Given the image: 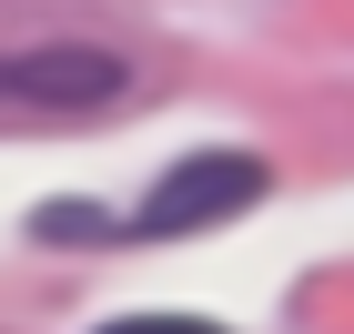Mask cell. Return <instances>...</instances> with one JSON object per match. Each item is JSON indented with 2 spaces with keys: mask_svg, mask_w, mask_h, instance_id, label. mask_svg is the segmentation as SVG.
<instances>
[{
  "mask_svg": "<svg viewBox=\"0 0 354 334\" xmlns=\"http://www.w3.org/2000/svg\"><path fill=\"white\" fill-rule=\"evenodd\" d=\"M263 193H273V172L253 163V152H233V142H213V152H183V163L152 183V203H142L132 233H152V243H172V233H213V223L253 213Z\"/></svg>",
  "mask_w": 354,
  "mask_h": 334,
  "instance_id": "obj_1",
  "label": "cell"
},
{
  "mask_svg": "<svg viewBox=\"0 0 354 334\" xmlns=\"http://www.w3.org/2000/svg\"><path fill=\"white\" fill-rule=\"evenodd\" d=\"M122 91V61L91 51V41H41V51H10V102H51V111H82Z\"/></svg>",
  "mask_w": 354,
  "mask_h": 334,
  "instance_id": "obj_2",
  "label": "cell"
},
{
  "mask_svg": "<svg viewBox=\"0 0 354 334\" xmlns=\"http://www.w3.org/2000/svg\"><path fill=\"white\" fill-rule=\"evenodd\" d=\"M102 334H223V324H203V314H122Z\"/></svg>",
  "mask_w": 354,
  "mask_h": 334,
  "instance_id": "obj_3",
  "label": "cell"
}]
</instances>
